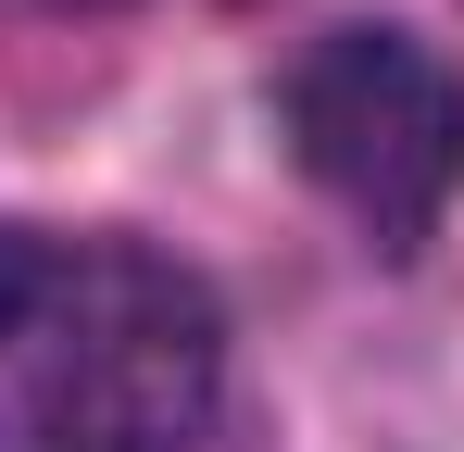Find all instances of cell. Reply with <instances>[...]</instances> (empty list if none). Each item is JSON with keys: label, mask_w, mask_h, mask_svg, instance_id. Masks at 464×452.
I'll use <instances>...</instances> for the list:
<instances>
[{"label": "cell", "mask_w": 464, "mask_h": 452, "mask_svg": "<svg viewBox=\"0 0 464 452\" xmlns=\"http://www.w3.org/2000/svg\"><path fill=\"white\" fill-rule=\"evenodd\" d=\"M227 314L101 226H0V452H201Z\"/></svg>", "instance_id": "6da1fadb"}, {"label": "cell", "mask_w": 464, "mask_h": 452, "mask_svg": "<svg viewBox=\"0 0 464 452\" xmlns=\"http://www.w3.org/2000/svg\"><path fill=\"white\" fill-rule=\"evenodd\" d=\"M289 151L302 176L364 226L377 251H414L464 189V75L401 25H339L289 64Z\"/></svg>", "instance_id": "7a4b0ae2"}]
</instances>
